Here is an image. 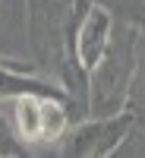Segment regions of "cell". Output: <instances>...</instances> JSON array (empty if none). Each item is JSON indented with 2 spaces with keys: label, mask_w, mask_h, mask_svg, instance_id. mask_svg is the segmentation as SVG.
<instances>
[{
  "label": "cell",
  "mask_w": 145,
  "mask_h": 158,
  "mask_svg": "<svg viewBox=\"0 0 145 158\" xmlns=\"http://www.w3.org/2000/svg\"><path fill=\"white\" fill-rule=\"evenodd\" d=\"M136 48H139V32L133 25L114 19L107 51L88 70V117L120 114L126 108L129 82H133L136 70Z\"/></svg>",
  "instance_id": "1"
},
{
  "label": "cell",
  "mask_w": 145,
  "mask_h": 158,
  "mask_svg": "<svg viewBox=\"0 0 145 158\" xmlns=\"http://www.w3.org/2000/svg\"><path fill=\"white\" fill-rule=\"evenodd\" d=\"M0 104H3L16 136L22 139V146L29 149V155L41 152V149L57 152L60 139L66 136V130L73 123L63 95H38V92H29V95H16V98L0 101Z\"/></svg>",
  "instance_id": "2"
},
{
  "label": "cell",
  "mask_w": 145,
  "mask_h": 158,
  "mask_svg": "<svg viewBox=\"0 0 145 158\" xmlns=\"http://www.w3.org/2000/svg\"><path fill=\"white\" fill-rule=\"evenodd\" d=\"M129 123H133L129 111L104 114V117H82V120L70 123L66 136L57 146V155H66V158H114V152L120 149Z\"/></svg>",
  "instance_id": "3"
},
{
  "label": "cell",
  "mask_w": 145,
  "mask_h": 158,
  "mask_svg": "<svg viewBox=\"0 0 145 158\" xmlns=\"http://www.w3.org/2000/svg\"><path fill=\"white\" fill-rule=\"evenodd\" d=\"M29 92H38V95H63L60 82L44 76L35 63H29V60H3L0 57V101H10L16 95H29Z\"/></svg>",
  "instance_id": "4"
},
{
  "label": "cell",
  "mask_w": 145,
  "mask_h": 158,
  "mask_svg": "<svg viewBox=\"0 0 145 158\" xmlns=\"http://www.w3.org/2000/svg\"><path fill=\"white\" fill-rule=\"evenodd\" d=\"M0 57L35 63L29 44V22H25V0H0Z\"/></svg>",
  "instance_id": "5"
},
{
  "label": "cell",
  "mask_w": 145,
  "mask_h": 158,
  "mask_svg": "<svg viewBox=\"0 0 145 158\" xmlns=\"http://www.w3.org/2000/svg\"><path fill=\"white\" fill-rule=\"evenodd\" d=\"M129 114L145 117V35H139V48H136V70H133V82H129V95H126V108Z\"/></svg>",
  "instance_id": "6"
},
{
  "label": "cell",
  "mask_w": 145,
  "mask_h": 158,
  "mask_svg": "<svg viewBox=\"0 0 145 158\" xmlns=\"http://www.w3.org/2000/svg\"><path fill=\"white\" fill-rule=\"evenodd\" d=\"M95 3H101L117 22H126L139 35H145V0H95Z\"/></svg>",
  "instance_id": "7"
},
{
  "label": "cell",
  "mask_w": 145,
  "mask_h": 158,
  "mask_svg": "<svg viewBox=\"0 0 145 158\" xmlns=\"http://www.w3.org/2000/svg\"><path fill=\"white\" fill-rule=\"evenodd\" d=\"M22 155H29V149L22 146V139L16 136L3 104H0V158H22Z\"/></svg>",
  "instance_id": "8"
}]
</instances>
